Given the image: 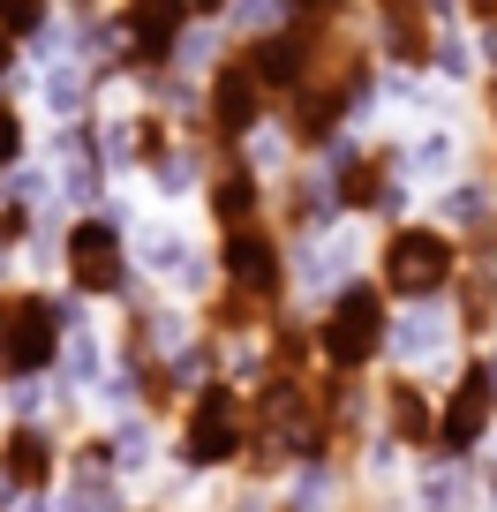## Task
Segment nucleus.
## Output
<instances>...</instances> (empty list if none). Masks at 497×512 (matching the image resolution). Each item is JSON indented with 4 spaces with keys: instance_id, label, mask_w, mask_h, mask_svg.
<instances>
[{
    "instance_id": "nucleus-28",
    "label": "nucleus",
    "mask_w": 497,
    "mask_h": 512,
    "mask_svg": "<svg viewBox=\"0 0 497 512\" xmlns=\"http://www.w3.org/2000/svg\"><path fill=\"white\" fill-rule=\"evenodd\" d=\"M121 512H174V505H136V497H129V505H121Z\"/></svg>"
},
{
    "instance_id": "nucleus-30",
    "label": "nucleus",
    "mask_w": 497,
    "mask_h": 512,
    "mask_svg": "<svg viewBox=\"0 0 497 512\" xmlns=\"http://www.w3.org/2000/svg\"><path fill=\"white\" fill-rule=\"evenodd\" d=\"M279 512H287V505H279Z\"/></svg>"
},
{
    "instance_id": "nucleus-13",
    "label": "nucleus",
    "mask_w": 497,
    "mask_h": 512,
    "mask_svg": "<svg viewBox=\"0 0 497 512\" xmlns=\"http://www.w3.org/2000/svg\"><path fill=\"white\" fill-rule=\"evenodd\" d=\"M121 38H129V76H166L189 38V0H121Z\"/></svg>"
},
{
    "instance_id": "nucleus-8",
    "label": "nucleus",
    "mask_w": 497,
    "mask_h": 512,
    "mask_svg": "<svg viewBox=\"0 0 497 512\" xmlns=\"http://www.w3.org/2000/svg\"><path fill=\"white\" fill-rule=\"evenodd\" d=\"M211 256H219V294H226V302L257 309V317L287 309V234H279L272 219L219 234V241H211Z\"/></svg>"
},
{
    "instance_id": "nucleus-11",
    "label": "nucleus",
    "mask_w": 497,
    "mask_h": 512,
    "mask_svg": "<svg viewBox=\"0 0 497 512\" xmlns=\"http://www.w3.org/2000/svg\"><path fill=\"white\" fill-rule=\"evenodd\" d=\"M460 354H467V332H460V317H452V302H407V309H392V347H385L392 369L437 384V377L460 369Z\"/></svg>"
},
{
    "instance_id": "nucleus-16",
    "label": "nucleus",
    "mask_w": 497,
    "mask_h": 512,
    "mask_svg": "<svg viewBox=\"0 0 497 512\" xmlns=\"http://www.w3.org/2000/svg\"><path fill=\"white\" fill-rule=\"evenodd\" d=\"M204 219H211V234L272 219V181L241 159V151H219V159H211V181H204Z\"/></svg>"
},
{
    "instance_id": "nucleus-23",
    "label": "nucleus",
    "mask_w": 497,
    "mask_h": 512,
    "mask_svg": "<svg viewBox=\"0 0 497 512\" xmlns=\"http://www.w3.org/2000/svg\"><path fill=\"white\" fill-rule=\"evenodd\" d=\"M437 76L445 83H475V31L467 23H452V31H437Z\"/></svg>"
},
{
    "instance_id": "nucleus-20",
    "label": "nucleus",
    "mask_w": 497,
    "mask_h": 512,
    "mask_svg": "<svg viewBox=\"0 0 497 512\" xmlns=\"http://www.w3.org/2000/svg\"><path fill=\"white\" fill-rule=\"evenodd\" d=\"M279 23H294V0H226L219 31H226V46H249V38L279 31Z\"/></svg>"
},
{
    "instance_id": "nucleus-2",
    "label": "nucleus",
    "mask_w": 497,
    "mask_h": 512,
    "mask_svg": "<svg viewBox=\"0 0 497 512\" xmlns=\"http://www.w3.org/2000/svg\"><path fill=\"white\" fill-rule=\"evenodd\" d=\"M166 452H174V475H189V482H211V475L234 482L241 460H249V384L204 377L189 400H181Z\"/></svg>"
},
{
    "instance_id": "nucleus-15",
    "label": "nucleus",
    "mask_w": 497,
    "mask_h": 512,
    "mask_svg": "<svg viewBox=\"0 0 497 512\" xmlns=\"http://www.w3.org/2000/svg\"><path fill=\"white\" fill-rule=\"evenodd\" d=\"M339 219H347V211H339V189H332V174H324L317 159H302L294 174H279V181H272V226H279L287 241L332 234Z\"/></svg>"
},
{
    "instance_id": "nucleus-29",
    "label": "nucleus",
    "mask_w": 497,
    "mask_h": 512,
    "mask_svg": "<svg viewBox=\"0 0 497 512\" xmlns=\"http://www.w3.org/2000/svg\"><path fill=\"white\" fill-rule=\"evenodd\" d=\"M0 512H16V490H8V482H0Z\"/></svg>"
},
{
    "instance_id": "nucleus-6",
    "label": "nucleus",
    "mask_w": 497,
    "mask_h": 512,
    "mask_svg": "<svg viewBox=\"0 0 497 512\" xmlns=\"http://www.w3.org/2000/svg\"><path fill=\"white\" fill-rule=\"evenodd\" d=\"M68 347V317H61V287H0V384H31L53 377Z\"/></svg>"
},
{
    "instance_id": "nucleus-21",
    "label": "nucleus",
    "mask_w": 497,
    "mask_h": 512,
    "mask_svg": "<svg viewBox=\"0 0 497 512\" xmlns=\"http://www.w3.org/2000/svg\"><path fill=\"white\" fill-rule=\"evenodd\" d=\"M53 23H61V0H0V31L16 38V46H31V38H46Z\"/></svg>"
},
{
    "instance_id": "nucleus-9",
    "label": "nucleus",
    "mask_w": 497,
    "mask_h": 512,
    "mask_svg": "<svg viewBox=\"0 0 497 512\" xmlns=\"http://www.w3.org/2000/svg\"><path fill=\"white\" fill-rule=\"evenodd\" d=\"M129 241H136V272L159 294H174V302H189V309H204L211 294H219V256H211V241H189L166 219L129 226Z\"/></svg>"
},
{
    "instance_id": "nucleus-12",
    "label": "nucleus",
    "mask_w": 497,
    "mask_h": 512,
    "mask_svg": "<svg viewBox=\"0 0 497 512\" xmlns=\"http://www.w3.org/2000/svg\"><path fill=\"white\" fill-rule=\"evenodd\" d=\"M68 475V430L61 422H0V482L16 497L61 490Z\"/></svg>"
},
{
    "instance_id": "nucleus-22",
    "label": "nucleus",
    "mask_w": 497,
    "mask_h": 512,
    "mask_svg": "<svg viewBox=\"0 0 497 512\" xmlns=\"http://www.w3.org/2000/svg\"><path fill=\"white\" fill-rule=\"evenodd\" d=\"M23 159H38V151H31V121H23L16 98L0 91V189H8V174H16Z\"/></svg>"
},
{
    "instance_id": "nucleus-24",
    "label": "nucleus",
    "mask_w": 497,
    "mask_h": 512,
    "mask_svg": "<svg viewBox=\"0 0 497 512\" xmlns=\"http://www.w3.org/2000/svg\"><path fill=\"white\" fill-rule=\"evenodd\" d=\"M226 512H279V497L257 490V482H234V490H226Z\"/></svg>"
},
{
    "instance_id": "nucleus-5",
    "label": "nucleus",
    "mask_w": 497,
    "mask_h": 512,
    "mask_svg": "<svg viewBox=\"0 0 497 512\" xmlns=\"http://www.w3.org/2000/svg\"><path fill=\"white\" fill-rule=\"evenodd\" d=\"M385 347H392V294L362 272L317 309V369L369 377V369L385 362Z\"/></svg>"
},
{
    "instance_id": "nucleus-25",
    "label": "nucleus",
    "mask_w": 497,
    "mask_h": 512,
    "mask_svg": "<svg viewBox=\"0 0 497 512\" xmlns=\"http://www.w3.org/2000/svg\"><path fill=\"white\" fill-rule=\"evenodd\" d=\"M294 16H309V23H347L354 0H294Z\"/></svg>"
},
{
    "instance_id": "nucleus-17",
    "label": "nucleus",
    "mask_w": 497,
    "mask_h": 512,
    "mask_svg": "<svg viewBox=\"0 0 497 512\" xmlns=\"http://www.w3.org/2000/svg\"><path fill=\"white\" fill-rule=\"evenodd\" d=\"M400 497L407 512H482V460H422Z\"/></svg>"
},
{
    "instance_id": "nucleus-10",
    "label": "nucleus",
    "mask_w": 497,
    "mask_h": 512,
    "mask_svg": "<svg viewBox=\"0 0 497 512\" xmlns=\"http://www.w3.org/2000/svg\"><path fill=\"white\" fill-rule=\"evenodd\" d=\"M272 113H279V106H272V91L257 83V68L241 61V46L204 76V136H211L219 151H241L257 128H272Z\"/></svg>"
},
{
    "instance_id": "nucleus-4",
    "label": "nucleus",
    "mask_w": 497,
    "mask_h": 512,
    "mask_svg": "<svg viewBox=\"0 0 497 512\" xmlns=\"http://www.w3.org/2000/svg\"><path fill=\"white\" fill-rule=\"evenodd\" d=\"M61 287H76L83 302H136L144 272H136V241H129V211H76L61 234Z\"/></svg>"
},
{
    "instance_id": "nucleus-3",
    "label": "nucleus",
    "mask_w": 497,
    "mask_h": 512,
    "mask_svg": "<svg viewBox=\"0 0 497 512\" xmlns=\"http://www.w3.org/2000/svg\"><path fill=\"white\" fill-rule=\"evenodd\" d=\"M467 272V249L445 234L437 219H400V226H377V249H369V279L392 294V309L407 302H452Z\"/></svg>"
},
{
    "instance_id": "nucleus-1",
    "label": "nucleus",
    "mask_w": 497,
    "mask_h": 512,
    "mask_svg": "<svg viewBox=\"0 0 497 512\" xmlns=\"http://www.w3.org/2000/svg\"><path fill=\"white\" fill-rule=\"evenodd\" d=\"M324 452L339 445H332V422H324L317 369H272V377L249 384V460L234 482L279 490L302 460H324Z\"/></svg>"
},
{
    "instance_id": "nucleus-14",
    "label": "nucleus",
    "mask_w": 497,
    "mask_h": 512,
    "mask_svg": "<svg viewBox=\"0 0 497 512\" xmlns=\"http://www.w3.org/2000/svg\"><path fill=\"white\" fill-rule=\"evenodd\" d=\"M377 430H385L415 467L437 460V392H430V377H407V369H392V377L377 384Z\"/></svg>"
},
{
    "instance_id": "nucleus-26",
    "label": "nucleus",
    "mask_w": 497,
    "mask_h": 512,
    "mask_svg": "<svg viewBox=\"0 0 497 512\" xmlns=\"http://www.w3.org/2000/svg\"><path fill=\"white\" fill-rule=\"evenodd\" d=\"M16 61H23V46H16V38H8V31H0V83L16 76Z\"/></svg>"
},
{
    "instance_id": "nucleus-27",
    "label": "nucleus",
    "mask_w": 497,
    "mask_h": 512,
    "mask_svg": "<svg viewBox=\"0 0 497 512\" xmlns=\"http://www.w3.org/2000/svg\"><path fill=\"white\" fill-rule=\"evenodd\" d=\"M189 16H196V23H219V16H226V0H189Z\"/></svg>"
},
{
    "instance_id": "nucleus-18",
    "label": "nucleus",
    "mask_w": 497,
    "mask_h": 512,
    "mask_svg": "<svg viewBox=\"0 0 497 512\" xmlns=\"http://www.w3.org/2000/svg\"><path fill=\"white\" fill-rule=\"evenodd\" d=\"M452 317H460L467 347H490L497 339V256H467L460 287H452Z\"/></svg>"
},
{
    "instance_id": "nucleus-7",
    "label": "nucleus",
    "mask_w": 497,
    "mask_h": 512,
    "mask_svg": "<svg viewBox=\"0 0 497 512\" xmlns=\"http://www.w3.org/2000/svg\"><path fill=\"white\" fill-rule=\"evenodd\" d=\"M497 437V369L482 347L460 354L445 384H437V460H482Z\"/></svg>"
},
{
    "instance_id": "nucleus-19",
    "label": "nucleus",
    "mask_w": 497,
    "mask_h": 512,
    "mask_svg": "<svg viewBox=\"0 0 497 512\" xmlns=\"http://www.w3.org/2000/svg\"><path fill=\"white\" fill-rule=\"evenodd\" d=\"M159 430H166V422H159V415H144V407H136V415H113V422H106L121 482H136V475H151V467H159Z\"/></svg>"
}]
</instances>
